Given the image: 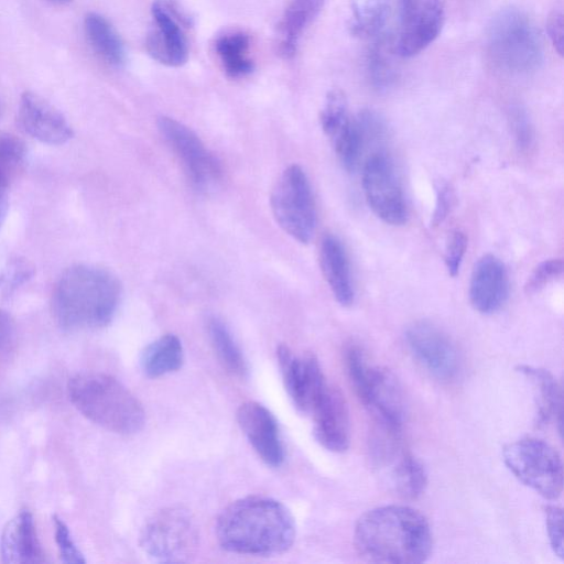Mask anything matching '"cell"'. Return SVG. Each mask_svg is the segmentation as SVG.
<instances>
[{
	"label": "cell",
	"instance_id": "cell-1",
	"mask_svg": "<svg viewBox=\"0 0 564 564\" xmlns=\"http://www.w3.org/2000/svg\"><path fill=\"white\" fill-rule=\"evenodd\" d=\"M354 545L366 561L388 564H419L432 553L433 535L419 510L402 505L377 507L357 520Z\"/></svg>",
	"mask_w": 564,
	"mask_h": 564
},
{
	"label": "cell",
	"instance_id": "cell-2",
	"mask_svg": "<svg viewBox=\"0 0 564 564\" xmlns=\"http://www.w3.org/2000/svg\"><path fill=\"white\" fill-rule=\"evenodd\" d=\"M215 531L224 550L257 556L286 552L296 535L290 510L263 496H248L228 505L218 516Z\"/></svg>",
	"mask_w": 564,
	"mask_h": 564
},
{
	"label": "cell",
	"instance_id": "cell-3",
	"mask_svg": "<svg viewBox=\"0 0 564 564\" xmlns=\"http://www.w3.org/2000/svg\"><path fill=\"white\" fill-rule=\"evenodd\" d=\"M120 297L121 284L113 273L94 264H75L55 283L52 313L66 330L97 329L112 321Z\"/></svg>",
	"mask_w": 564,
	"mask_h": 564
},
{
	"label": "cell",
	"instance_id": "cell-4",
	"mask_svg": "<svg viewBox=\"0 0 564 564\" xmlns=\"http://www.w3.org/2000/svg\"><path fill=\"white\" fill-rule=\"evenodd\" d=\"M74 406L95 424L117 434L142 430L145 412L138 398L116 378L101 372H80L67 384Z\"/></svg>",
	"mask_w": 564,
	"mask_h": 564
},
{
	"label": "cell",
	"instance_id": "cell-5",
	"mask_svg": "<svg viewBox=\"0 0 564 564\" xmlns=\"http://www.w3.org/2000/svg\"><path fill=\"white\" fill-rule=\"evenodd\" d=\"M487 48L494 64L512 75L535 72L543 62L538 29L523 11L513 7L500 10L491 19Z\"/></svg>",
	"mask_w": 564,
	"mask_h": 564
},
{
	"label": "cell",
	"instance_id": "cell-6",
	"mask_svg": "<svg viewBox=\"0 0 564 564\" xmlns=\"http://www.w3.org/2000/svg\"><path fill=\"white\" fill-rule=\"evenodd\" d=\"M348 377L362 403L375 415L376 422L401 430L405 417V400L395 377L386 368L368 362L357 345L345 351Z\"/></svg>",
	"mask_w": 564,
	"mask_h": 564
},
{
	"label": "cell",
	"instance_id": "cell-7",
	"mask_svg": "<svg viewBox=\"0 0 564 564\" xmlns=\"http://www.w3.org/2000/svg\"><path fill=\"white\" fill-rule=\"evenodd\" d=\"M199 542L193 514L182 506L153 513L141 529L139 544L144 554L161 563L188 562Z\"/></svg>",
	"mask_w": 564,
	"mask_h": 564
},
{
	"label": "cell",
	"instance_id": "cell-8",
	"mask_svg": "<svg viewBox=\"0 0 564 564\" xmlns=\"http://www.w3.org/2000/svg\"><path fill=\"white\" fill-rule=\"evenodd\" d=\"M502 457L514 477L549 500L563 490V464L557 451L536 437H524L506 444Z\"/></svg>",
	"mask_w": 564,
	"mask_h": 564
},
{
	"label": "cell",
	"instance_id": "cell-9",
	"mask_svg": "<svg viewBox=\"0 0 564 564\" xmlns=\"http://www.w3.org/2000/svg\"><path fill=\"white\" fill-rule=\"evenodd\" d=\"M276 224L301 243H308L316 227V210L310 181L304 170L292 164L279 176L270 195Z\"/></svg>",
	"mask_w": 564,
	"mask_h": 564
},
{
	"label": "cell",
	"instance_id": "cell-10",
	"mask_svg": "<svg viewBox=\"0 0 564 564\" xmlns=\"http://www.w3.org/2000/svg\"><path fill=\"white\" fill-rule=\"evenodd\" d=\"M158 129L197 189L207 191L220 182V162L191 128L174 118L161 116Z\"/></svg>",
	"mask_w": 564,
	"mask_h": 564
},
{
	"label": "cell",
	"instance_id": "cell-11",
	"mask_svg": "<svg viewBox=\"0 0 564 564\" xmlns=\"http://www.w3.org/2000/svg\"><path fill=\"white\" fill-rule=\"evenodd\" d=\"M362 188L368 206L382 221L402 225L408 209L392 160L384 152L369 155L362 170Z\"/></svg>",
	"mask_w": 564,
	"mask_h": 564
},
{
	"label": "cell",
	"instance_id": "cell-12",
	"mask_svg": "<svg viewBox=\"0 0 564 564\" xmlns=\"http://www.w3.org/2000/svg\"><path fill=\"white\" fill-rule=\"evenodd\" d=\"M406 345L417 362L434 378L449 382L462 370V358L454 340L436 325L420 321L405 330Z\"/></svg>",
	"mask_w": 564,
	"mask_h": 564
},
{
	"label": "cell",
	"instance_id": "cell-13",
	"mask_svg": "<svg viewBox=\"0 0 564 564\" xmlns=\"http://www.w3.org/2000/svg\"><path fill=\"white\" fill-rule=\"evenodd\" d=\"M444 23L441 0H400V28L393 41L398 56L411 57L425 50Z\"/></svg>",
	"mask_w": 564,
	"mask_h": 564
},
{
	"label": "cell",
	"instance_id": "cell-14",
	"mask_svg": "<svg viewBox=\"0 0 564 564\" xmlns=\"http://www.w3.org/2000/svg\"><path fill=\"white\" fill-rule=\"evenodd\" d=\"M276 357L284 388L294 406L299 412L310 414L327 386L317 358L313 354L296 356L286 345L276 348Z\"/></svg>",
	"mask_w": 564,
	"mask_h": 564
},
{
	"label": "cell",
	"instance_id": "cell-15",
	"mask_svg": "<svg viewBox=\"0 0 564 564\" xmlns=\"http://www.w3.org/2000/svg\"><path fill=\"white\" fill-rule=\"evenodd\" d=\"M315 440L326 449L343 453L350 443V422L346 401L334 387L327 386L312 406Z\"/></svg>",
	"mask_w": 564,
	"mask_h": 564
},
{
	"label": "cell",
	"instance_id": "cell-16",
	"mask_svg": "<svg viewBox=\"0 0 564 564\" xmlns=\"http://www.w3.org/2000/svg\"><path fill=\"white\" fill-rule=\"evenodd\" d=\"M18 121L25 133L50 145L64 144L74 135L64 115L34 91L26 90L21 95Z\"/></svg>",
	"mask_w": 564,
	"mask_h": 564
},
{
	"label": "cell",
	"instance_id": "cell-17",
	"mask_svg": "<svg viewBox=\"0 0 564 564\" xmlns=\"http://www.w3.org/2000/svg\"><path fill=\"white\" fill-rule=\"evenodd\" d=\"M237 422L258 456L271 467L284 462V447L276 419L263 404L247 401L237 410Z\"/></svg>",
	"mask_w": 564,
	"mask_h": 564
},
{
	"label": "cell",
	"instance_id": "cell-18",
	"mask_svg": "<svg viewBox=\"0 0 564 564\" xmlns=\"http://www.w3.org/2000/svg\"><path fill=\"white\" fill-rule=\"evenodd\" d=\"M153 30L147 37V50L158 62L167 66H182L188 56L187 42L180 24V15L164 1L153 2Z\"/></svg>",
	"mask_w": 564,
	"mask_h": 564
},
{
	"label": "cell",
	"instance_id": "cell-19",
	"mask_svg": "<svg viewBox=\"0 0 564 564\" xmlns=\"http://www.w3.org/2000/svg\"><path fill=\"white\" fill-rule=\"evenodd\" d=\"M468 293L479 313L498 312L509 296V278L502 261L492 254L481 257L474 265Z\"/></svg>",
	"mask_w": 564,
	"mask_h": 564
},
{
	"label": "cell",
	"instance_id": "cell-20",
	"mask_svg": "<svg viewBox=\"0 0 564 564\" xmlns=\"http://www.w3.org/2000/svg\"><path fill=\"white\" fill-rule=\"evenodd\" d=\"M1 562L35 564L45 562L33 517L28 510L14 516L4 527L0 539Z\"/></svg>",
	"mask_w": 564,
	"mask_h": 564
},
{
	"label": "cell",
	"instance_id": "cell-21",
	"mask_svg": "<svg viewBox=\"0 0 564 564\" xmlns=\"http://www.w3.org/2000/svg\"><path fill=\"white\" fill-rule=\"evenodd\" d=\"M319 264L336 301L343 306L354 302L355 291L348 257L341 241L327 234L321 240Z\"/></svg>",
	"mask_w": 564,
	"mask_h": 564
},
{
	"label": "cell",
	"instance_id": "cell-22",
	"mask_svg": "<svg viewBox=\"0 0 564 564\" xmlns=\"http://www.w3.org/2000/svg\"><path fill=\"white\" fill-rule=\"evenodd\" d=\"M376 466L386 470L390 486L400 497L414 500L424 494L427 486L425 467L402 447Z\"/></svg>",
	"mask_w": 564,
	"mask_h": 564
},
{
	"label": "cell",
	"instance_id": "cell-23",
	"mask_svg": "<svg viewBox=\"0 0 564 564\" xmlns=\"http://www.w3.org/2000/svg\"><path fill=\"white\" fill-rule=\"evenodd\" d=\"M516 370L533 387L538 424L555 421L561 425L562 391L554 376L546 369L530 365H518Z\"/></svg>",
	"mask_w": 564,
	"mask_h": 564
},
{
	"label": "cell",
	"instance_id": "cell-24",
	"mask_svg": "<svg viewBox=\"0 0 564 564\" xmlns=\"http://www.w3.org/2000/svg\"><path fill=\"white\" fill-rule=\"evenodd\" d=\"M323 3L324 0H289L278 26L279 51L285 58L294 55L300 37L317 17Z\"/></svg>",
	"mask_w": 564,
	"mask_h": 564
},
{
	"label": "cell",
	"instance_id": "cell-25",
	"mask_svg": "<svg viewBox=\"0 0 564 564\" xmlns=\"http://www.w3.org/2000/svg\"><path fill=\"white\" fill-rule=\"evenodd\" d=\"M183 362V345L174 334L162 335L150 343L140 357L141 369L149 378H159L177 371Z\"/></svg>",
	"mask_w": 564,
	"mask_h": 564
},
{
	"label": "cell",
	"instance_id": "cell-26",
	"mask_svg": "<svg viewBox=\"0 0 564 564\" xmlns=\"http://www.w3.org/2000/svg\"><path fill=\"white\" fill-rule=\"evenodd\" d=\"M84 32L90 47L101 59L112 66L124 63L123 43L105 17L96 12L87 13L84 19Z\"/></svg>",
	"mask_w": 564,
	"mask_h": 564
},
{
	"label": "cell",
	"instance_id": "cell-27",
	"mask_svg": "<svg viewBox=\"0 0 564 564\" xmlns=\"http://www.w3.org/2000/svg\"><path fill=\"white\" fill-rule=\"evenodd\" d=\"M207 332L219 361L228 372L240 379L248 376V365L243 354L227 325L213 316L207 322Z\"/></svg>",
	"mask_w": 564,
	"mask_h": 564
},
{
	"label": "cell",
	"instance_id": "cell-28",
	"mask_svg": "<svg viewBox=\"0 0 564 564\" xmlns=\"http://www.w3.org/2000/svg\"><path fill=\"white\" fill-rule=\"evenodd\" d=\"M215 50L223 68L230 78H241L250 74L253 63L249 58V37L242 32H230L219 36Z\"/></svg>",
	"mask_w": 564,
	"mask_h": 564
},
{
	"label": "cell",
	"instance_id": "cell-29",
	"mask_svg": "<svg viewBox=\"0 0 564 564\" xmlns=\"http://www.w3.org/2000/svg\"><path fill=\"white\" fill-rule=\"evenodd\" d=\"M349 2L351 34L364 39L378 35L387 21L391 0H349Z\"/></svg>",
	"mask_w": 564,
	"mask_h": 564
},
{
	"label": "cell",
	"instance_id": "cell-30",
	"mask_svg": "<svg viewBox=\"0 0 564 564\" xmlns=\"http://www.w3.org/2000/svg\"><path fill=\"white\" fill-rule=\"evenodd\" d=\"M397 55L393 40L388 36L382 35L372 44L367 57V72L376 89H388L397 79Z\"/></svg>",
	"mask_w": 564,
	"mask_h": 564
},
{
	"label": "cell",
	"instance_id": "cell-31",
	"mask_svg": "<svg viewBox=\"0 0 564 564\" xmlns=\"http://www.w3.org/2000/svg\"><path fill=\"white\" fill-rule=\"evenodd\" d=\"M329 139L343 167L356 170L365 144L356 118L350 117Z\"/></svg>",
	"mask_w": 564,
	"mask_h": 564
},
{
	"label": "cell",
	"instance_id": "cell-32",
	"mask_svg": "<svg viewBox=\"0 0 564 564\" xmlns=\"http://www.w3.org/2000/svg\"><path fill=\"white\" fill-rule=\"evenodd\" d=\"M26 154L21 139L10 132L0 131V175L9 183L23 170Z\"/></svg>",
	"mask_w": 564,
	"mask_h": 564
},
{
	"label": "cell",
	"instance_id": "cell-33",
	"mask_svg": "<svg viewBox=\"0 0 564 564\" xmlns=\"http://www.w3.org/2000/svg\"><path fill=\"white\" fill-rule=\"evenodd\" d=\"M348 105L345 94L339 89L330 90L325 98L319 121L324 133L329 138L348 119Z\"/></svg>",
	"mask_w": 564,
	"mask_h": 564
},
{
	"label": "cell",
	"instance_id": "cell-34",
	"mask_svg": "<svg viewBox=\"0 0 564 564\" xmlns=\"http://www.w3.org/2000/svg\"><path fill=\"white\" fill-rule=\"evenodd\" d=\"M563 273V262L561 259H549L541 262L533 270L525 283L527 293H535L547 285L550 282L560 278Z\"/></svg>",
	"mask_w": 564,
	"mask_h": 564
},
{
	"label": "cell",
	"instance_id": "cell-35",
	"mask_svg": "<svg viewBox=\"0 0 564 564\" xmlns=\"http://www.w3.org/2000/svg\"><path fill=\"white\" fill-rule=\"evenodd\" d=\"M549 541L555 555L563 558V511L560 507L547 505L544 508Z\"/></svg>",
	"mask_w": 564,
	"mask_h": 564
},
{
	"label": "cell",
	"instance_id": "cell-36",
	"mask_svg": "<svg viewBox=\"0 0 564 564\" xmlns=\"http://www.w3.org/2000/svg\"><path fill=\"white\" fill-rule=\"evenodd\" d=\"M55 541L57 543L61 558L65 563H85V558L74 543L67 525L57 517H54Z\"/></svg>",
	"mask_w": 564,
	"mask_h": 564
},
{
	"label": "cell",
	"instance_id": "cell-37",
	"mask_svg": "<svg viewBox=\"0 0 564 564\" xmlns=\"http://www.w3.org/2000/svg\"><path fill=\"white\" fill-rule=\"evenodd\" d=\"M467 248V237L460 230L452 231L445 250V265L452 276L459 272L463 258Z\"/></svg>",
	"mask_w": 564,
	"mask_h": 564
},
{
	"label": "cell",
	"instance_id": "cell-38",
	"mask_svg": "<svg viewBox=\"0 0 564 564\" xmlns=\"http://www.w3.org/2000/svg\"><path fill=\"white\" fill-rule=\"evenodd\" d=\"M510 122L517 145L522 151L530 149L534 134L530 118L525 110L520 107L513 108L510 113Z\"/></svg>",
	"mask_w": 564,
	"mask_h": 564
},
{
	"label": "cell",
	"instance_id": "cell-39",
	"mask_svg": "<svg viewBox=\"0 0 564 564\" xmlns=\"http://www.w3.org/2000/svg\"><path fill=\"white\" fill-rule=\"evenodd\" d=\"M547 36L555 51L562 55L563 52V12L561 8L554 9L546 21Z\"/></svg>",
	"mask_w": 564,
	"mask_h": 564
},
{
	"label": "cell",
	"instance_id": "cell-40",
	"mask_svg": "<svg viewBox=\"0 0 564 564\" xmlns=\"http://www.w3.org/2000/svg\"><path fill=\"white\" fill-rule=\"evenodd\" d=\"M32 274L31 267L24 261H14L3 275L6 289H14Z\"/></svg>",
	"mask_w": 564,
	"mask_h": 564
},
{
	"label": "cell",
	"instance_id": "cell-41",
	"mask_svg": "<svg viewBox=\"0 0 564 564\" xmlns=\"http://www.w3.org/2000/svg\"><path fill=\"white\" fill-rule=\"evenodd\" d=\"M15 336V325L12 317L0 310V357L7 352Z\"/></svg>",
	"mask_w": 564,
	"mask_h": 564
},
{
	"label": "cell",
	"instance_id": "cell-42",
	"mask_svg": "<svg viewBox=\"0 0 564 564\" xmlns=\"http://www.w3.org/2000/svg\"><path fill=\"white\" fill-rule=\"evenodd\" d=\"M453 194L448 186H442L437 194L436 205L432 217V224L437 226L447 216L452 206Z\"/></svg>",
	"mask_w": 564,
	"mask_h": 564
},
{
	"label": "cell",
	"instance_id": "cell-43",
	"mask_svg": "<svg viewBox=\"0 0 564 564\" xmlns=\"http://www.w3.org/2000/svg\"><path fill=\"white\" fill-rule=\"evenodd\" d=\"M11 183L0 175V226L2 225L8 212V189Z\"/></svg>",
	"mask_w": 564,
	"mask_h": 564
},
{
	"label": "cell",
	"instance_id": "cell-44",
	"mask_svg": "<svg viewBox=\"0 0 564 564\" xmlns=\"http://www.w3.org/2000/svg\"><path fill=\"white\" fill-rule=\"evenodd\" d=\"M46 1L52 4H56V6H65V4L73 2L74 0H46Z\"/></svg>",
	"mask_w": 564,
	"mask_h": 564
}]
</instances>
